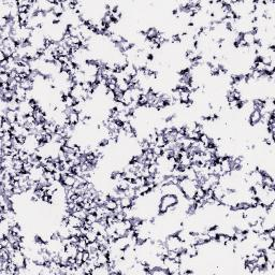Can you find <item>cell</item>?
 <instances>
[{"instance_id":"4","label":"cell","mask_w":275,"mask_h":275,"mask_svg":"<svg viewBox=\"0 0 275 275\" xmlns=\"http://www.w3.org/2000/svg\"><path fill=\"white\" fill-rule=\"evenodd\" d=\"M68 225L72 227H78V228H81L84 225V220L75 217L74 215H70L69 218H68Z\"/></svg>"},{"instance_id":"3","label":"cell","mask_w":275,"mask_h":275,"mask_svg":"<svg viewBox=\"0 0 275 275\" xmlns=\"http://www.w3.org/2000/svg\"><path fill=\"white\" fill-rule=\"evenodd\" d=\"M75 181H76V177L72 175V174H65L61 177V183L64 184V186L73 187Z\"/></svg>"},{"instance_id":"23","label":"cell","mask_w":275,"mask_h":275,"mask_svg":"<svg viewBox=\"0 0 275 275\" xmlns=\"http://www.w3.org/2000/svg\"><path fill=\"white\" fill-rule=\"evenodd\" d=\"M19 104H21L19 101L12 99V100H10V101L8 102V108H9V110H11V111H17V110L19 109Z\"/></svg>"},{"instance_id":"5","label":"cell","mask_w":275,"mask_h":275,"mask_svg":"<svg viewBox=\"0 0 275 275\" xmlns=\"http://www.w3.org/2000/svg\"><path fill=\"white\" fill-rule=\"evenodd\" d=\"M220 166H222V172L225 173V174H230V172H231V160L228 157V155H227V157L224 158L222 162L220 163Z\"/></svg>"},{"instance_id":"28","label":"cell","mask_w":275,"mask_h":275,"mask_svg":"<svg viewBox=\"0 0 275 275\" xmlns=\"http://www.w3.org/2000/svg\"><path fill=\"white\" fill-rule=\"evenodd\" d=\"M64 102L66 103V106H67L68 108H72V106H74L76 104V100H75L72 96H67V97L64 98Z\"/></svg>"},{"instance_id":"11","label":"cell","mask_w":275,"mask_h":275,"mask_svg":"<svg viewBox=\"0 0 275 275\" xmlns=\"http://www.w3.org/2000/svg\"><path fill=\"white\" fill-rule=\"evenodd\" d=\"M58 233H59L60 239H69L71 236L68 226H60L58 228Z\"/></svg>"},{"instance_id":"12","label":"cell","mask_w":275,"mask_h":275,"mask_svg":"<svg viewBox=\"0 0 275 275\" xmlns=\"http://www.w3.org/2000/svg\"><path fill=\"white\" fill-rule=\"evenodd\" d=\"M68 123L71 125H78L80 123V118H78V113L75 111H72L69 115H68Z\"/></svg>"},{"instance_id":"10","label":"cell","mask_w":275,"mask_h":275,"mask_svg":"<svg viewBox=\"0 0 275 275\" xmlns=\"http://www.w3.org/2000/svg\"><path fill=\"white\" fill-rule=\"evenodd\" d=\"M159 33V30L156 27H149V28H147V30H146V32H145V37H146V39L148 40H153L154 38H156L157 35H158Z\"/></svg>"},{"instance_id":"18","label":"cell","mask_w":275,"mask_h":275,"mask_svg":"<svg viewBox=\"0 0 275 275\" xmlns=\"http://www.w3.org/2000/svg\"><path fill=\"white\" fill-rule=\"evenodd\" d=\"M206 181H208V183L212 185V188L213 187L217 186L219 184V176L218 175H215V174H208V178H206Z\"/></svg>"},{"instance_id":"1","label":"cell","mask_w":275,"mask_h":275,"mask_svg":"<svg viewBox=\"0 0 275 275\" xmlns=\"http://www.w3.org/2000/svg\"><path fill=\"white\" fill-rule=\"evenodd\" d=\"M178 198L175 196V194H166V196H162L159 200V203H162V204L167 205L168 208L169 206H174V205L178 204Z\"/></svg>"},{"instance_id":"17","label":"cell","mask_w":275,"mask_h":275,"mask_svg":"<svg viewBox=\"0 0 275 275\" xmlns=\"http://www.w3.org/2000/svg\"><path fill=\"white\" fill-rule=\"evenodd\" d=\"M189 92L186 89H180V100L181 102L188 103L189 102Z\"/></svg>"},{"instance_id":"7","label":"cell","mask_w":275,"mask_h":275,"mask_svg":"<svg viewBox=\"0 0 275 275\" xmlns=\"http://www.w3.org/2000/svg\"><path fill=\"white\" fill-rule=\"evenodd\" d=\"M116 202L117 204L120 205L122 208H132V199L127 197V196H125V197L116 200Z\"/></svg>"},{"instance_id":"27","label":"cell","mask_w":275,"mask_h":275,"mask_svg":"<svg viewBox=\"0 0 275 275\" xmlns=\"http://www.w3.org/2000/svg\"><path fill=\"white\" fill-rule=\"evenodd\" d=\"M97 261H98V265H106V263L109 262V255H104V254H102V253H101V254H99Z\"/></svg>"},{"instance_id":"6","label":"cell","mask_w":275,"mask_h":275,"mask_svg":"<svg viewBox=\"0 0 275 275\" xmlns=\"http://www.w3.org/2000/svg\"><path fill=\"white\" fill-rule=\"evenodd\" d=\"M19 85H21V87H23V88L26 89V90H31V89L35 88V82H32L31 80L28 78H22Z\"/></svg>"},{"instance_id":"13","label":"cell","mask_w":275,"mask_h":275,"mask_svg":"<svg viewBox=\"0 0 275 275\" xmlns=\"http://www.w3.org/2000/svg\"><path fill=\"white\" fill-rule=\"evenodd\" d=\"M185 251H186V254L190 258H196L198 256V254H199V249L197 248L196 245H189L185 249Z\"/></svg>"},{"instance_id":"14","label":"cell","mask_w":275,"mask_h":275,"mask_svg":"<svg viewBox=\"0 0 275 275\" xmlns=\"http://www.w3.org/2000/svg\"><path fill=\"white\" fill-rule=\"evenodd\" d=\"M66 251H67V254L69 255V257H72V258H75V256H76V254H78V246L76 245H73V244H69V245H67L66 246Z\"/></svg>"},{"instance_id":"26","label":"cell","mask_w":275,"mask_h":275,"mask_svg":"<svg viewBox=\"0 0 275 275\" xmlns=\"http://www.w3.org/2000/svg\"><path fill=\"white\" fill-rule=\"evenodd\" d=\"M117 202H116V200H113V199H110L109 198V200L106 202V204H104V206H106L108 210H110V211H114L115 208H117Z\"/></svg>"},{"instance_id":"9","label":"cell","mask_w":275,"mask_h":275,"mask_svg":"<svg viewBox=\"0 0 275 275\" xmlns=\"http://www.w3.org/2000/svg\"><path fill=\"white\" fill-rule=\"evenodd\" d=\"M177 161L180 162L181 167H183L184 169H186V168H190L191 163H192L189 156H181L180 159H178Z\"/></svg>"},{"instance_id":"40","label":"cell","mask_w":275,"mask_h":275,"mask_svg":"<svg viewBox=\"0 0 275 275\" xmlns=\"http://www.w3.org/2000/svg\"><path fill=\"white\" fill-rule=\"evenodd\" d=\"M133 182L134 184H135V187H137V188H139V187H141L146 184V180H145L144 177H137L135 180H133Z\"/></svg>"},{"instance_id":"24","label":"cell","mask_w":275,"mask_h":275,"mask_svg":"<svg viewBox=\"0 0 275 275\" xmlns=\"http://www.w3.org/2000/svg\"><path fill=\"white\" fill-rule=\"evenodd\" d=\"M99 247H100V244L97 242V241H95V242H89L88 244H87V247H86V251H88L89 253H92V251H97L99 249Z\"/></svg>"},{"instance_id":"59","label":"cell","mask_w":275,"mask_h":275,"mask_svg":"<svg viewBox=\"0 0 275 275\" xmlns=\"http://www.w3.org/2000/svg\"><path fill=\"white\" fill-rule=\"evenodd\" d=\"M61 244L64 245L65 247L67 246V245H69V244H71L70 242V239H61Z\"/></svg>"},{"instance_id":"37","label":"cell","mask_w":275,"mask_h":275,"mask_svg":"<svg viewBox=\"0 0 275 275\" xmlns=\"http://www.w3.org/2000/svg\"><path fill=\"white\" fill-rule=\"evenodd\" d=\"M120 128H122V129H123L125 132H129V131L133 130V127H132V125H131L129 122L123 123V124H122V126H120Z\"/></svg>"},{"instance_id":"58","label":"cell","mask_w":275,"mask_h":275,"mask_svg":"<svg viewBox=\"0 0 275 275\" xmlns=\"http://www.w3.org/2000/svg\"><path fill=\"white\" fill-rule=\"evenodd\" d=\"M17 141L19 142V143H22V144H25V143H26V137H24V135H18Z\"/></svg>"},{"instance_id":"47","label":"cell","mask_w":275,"mask_h":275,"mask_svg":"<svg viewBox=\"0 0 275 275\" xmlns=\"http://www.w3.org/2000/svg\"><path fill=\"white\" fill-rule=\"evenodd\" d=\"M75 261L78 265H81L83 263V251H78V254L75 256Z\"/></svg>"},{"instance_id":"16","label":"cell","mask_w":275,"mask_h":275,"mask_svg":"<svg viewBox=\"0 0 275 275\" xmlns=\"http://www.w3.org/2000/svg\"><path fill=\"white\" fill-rule=\"evenodd\" d=\"M89 242L87 240H86V238L85 236H80V241H78V251H86V247H87V244H88Z\"/></svg>"},{"instance_id":"30","label":"cell","mask_w":275,"mask_h":275,"mask_svg":"<svg viewBox=\"0 0 275 275\" xmlns=\"http://www.w3.org/2000/svg\"><path fill=\"white\" fill-rule=\"evenodd\" d=\"M199 141L202 142V143H203L205 146H208V145H210V143H211V137H210L208 134H206V133L201 134V135H200V139H199Z\"/></svg>"},{"instance_id":"42","label":"cell","mask_w":275,"mask_h":275,"mask_svg":"<svg viewBox=\"0 0 275 275\" xmlns=\"http://www.w3.org/2000/svg\"><path fill=\"white\" fill-rule=\"evenodd\" d=\"M117 120H119L120 123H126L128 122V115L125 112H119L117 116Z\"/></svg>"},{"instance_id":"38","label":"cell","mask_w":275,"mask_h":275,"mask_svg":"<svg viewBox=\"0 0 275 275\" xmlns=\"http://www.w3.org/2000/svg\"><path fill=\"white\" fill-rule=\"evenodd\" d=\"M256 63V67H255V70H257V71H259V72H265V66L262 61H255Z\"/></svg>"},{"instance_id":"56","label":"cell","mask_w":275,"mask_h":275,"mask_svg":"<svg viewBox=\"0 0 275 275\" xmlns=\"http://www.w3.org/2000/svg\"><path fill=\"white\" fill-rule=\"evenodd\" d=\"M89 257H90V254H89L88 251H83V261H88Z\"/></svg>"},{"instance_id":"49","label":"cell","mask_w":275,"mask_h":275,"mask_svg":"<svg viewBox=\"0 0 275 275\" xmlns=\"http://www.w3.org/2000/svg\"><path fill=\"white\" fill-rule=\"evenodd\" d=\"M8 23H9L8 18H6V17H0V29L4 28V27H6V26L8 25Z\"/></svg>"},{"instance_id":"8","label":"cell","mask_w":275,"mask_h":275,"mask_svg":"<svg viewBox=\"0 0 275 275\" xmlns=\"http://www.w3.org/2000/svg\"><path fill=\"white\" fill-rule=\"evenodd\" d=\"M242 39L244 40V42L246 43L247 46H251L253 44H255V38L253 32H244Z\"/></svg>"},{"instance_id":"31","label":"cell","mask_w":275,"mask_h":275,"mask_svg":"<svg viewBox=\"0 0 275 275\" xmlns=\"http://www.w3.org/2000/svg\"><path fill=\"white\" fill-rule=\"evenodd\" d=\"M0 52H2V53L7 56V58H9V57H12V55H13V51L11 49H9V47H6V46L3 45H0Z\"/></svg>"},{"instance_id":"22","label":"cell","mask_w":275,"mask_h":275,"mask_svg":"<svg viewBox=\"0 0 275 275\" xmlns=\"http://www.w3.org/2000/svg\"><path fill=\"white\" fill-rule=\"evenodd\" d=\"M256 265H257V267H259V268H263L265 265H267V262H268V260H267V257H265V255H261V256H258L257 258H256Z\"/></svg>"},{"instance_id":"41","label":"cell","mask_w":275,"mask_h":275,"mask_svg":"<svg viewBox=\"0 0 275 275\" xmlns=\"http://www.w3.org/2000/svg\"><path fill=\"white\" fill-rule=\"evenodd\" d=\"M18 154H19V159H21L22 161H24V162L27 161V160H28V158L30 157V154H28L27 152H25L24 149H23V151H19V153H18Z\"/></svg>"},{"instance_id":"54","label":"cell","mask_w":275,"mask_h":275,"mask_svg":"<svg viewBox=\"0 0 275 275\" xmlns=\"http://www.w3.org/2000/svg\"><path fill=\"white\" fill-rule=\"evenodd\" d=\"M116 219L118 220V222H124L125 219H126V217H125V214H124L123 212L122 213H118V214H116Z\"/></svg>"},{"instance_id":"35","label":"cell","mask_w":275,"mask_h":275,"mask_svg":"<svg viewBox=\"0 0 275 275\" xmlns=\"http://www.w3.org/2000/svg\"><path fill=\"white\" fill-rule=\"evenodd\" d=\"M201 154L202 153H194V155L190 156L191 162L192 163H200L201 162Z\"/></svg>"},{"instance_id":"20","label":"cell","mask_w":275,"mask_h":275,"mask_svg":"<svg viewBox=\"0 0 275 275\" xmlns=\"http://www.w3.org/2000/svg\"><path fill=\"white\" fill-rule=\"evenodd\" d=\"M97 236H98V232H96L95 230L90 229L87 231L85 238H86V240L88 241V242H95L97 240Z\"/></svg>"},{"instance_id":"25","label":"cell","mask_w":275,"mask_h":275,"mask_svg":"<svg viewBox=\"0 0 275 275\" xmlns=\"http://www.w3.org/2000/svg\"><path fill=\"white\" fill-rule=\"evenodd\" d=\"M117 87L122 90L123 92H125L126 90L129 89V83L125 81V80H117Z\"/></svg>"},{"instance_id":"48","label":"cell","mask_w":275,"mask_h":275,"mask_svg":"<svg viewBox=\"0 0 275 275\" xmlns=\"http://www.w3.org/2000/svg\"><path fill=\"white\" fill-rule=\"evenodd\" d=\"M200 187H201V188H202V189H203L204 191H208V189H212V185H211L210 183H208V182L206 180H205L204 182H203V183H202L201 185H200Z\"/></svg>"},{"instance_id":"19","label":"cell","mask_w":275,"mask_h":275,"mask_svg":"<svg viewBox=\"0 0 275 275\" xmlns=\"http://www.w3.org/2000/svg\"><path fill=\"white\" fill-rule=\"evenodd\" d=\"M16 119H17V113L16 111H11V110H8L7 112V120L10 122L11 124L16 123Z\"/></svg>"},{"instance_id":"50","label":"cell","mask_w":275,"mask_h":275,"mask_svg":"<svg viewBox=\"0 0 275 275\" xmlns=\"http://www.w3.org/2000/svg\"><path fill=\"white\" fill-rule=\"evenodd\" d=\"M9 244H10V241L8 240V238H4V239L0 240V247H7Z\"/></svg>"},{"instance_id":"34","label":"cell","mask_w":275,"mask_h":275,"mask_svg":"<svg viewBox=\"0 0 275 275\" xmlns=\"http://www.w3.org/2000/svg\"><path fill=\"white\" fill-rule=\"evenodd\" d=\"M166 144H167V141H166V139H165V137H163V134H162V135H158V137H157V140H156V145H157V146H160V147H163Z\"/></svg>"},{"instance_id":"55","label":"cell","mask_w":275,"mask_h":275,"mask_svg":"<svg viewBox=\"0 0 275 275\" xmlns=\"http://www.w3.org/2000/svg\"><path fill=\"white\" fill-rule=\"evenodd\" d=\"M43 177H45L46 180H49V178H54L53 177V172H49V171H45L43 173Z\"/></svg>"},{"instance_id":"33","label":"cell","mask_w":275,"mask_h":275,"mask_svg":"<svg viewBox=\"0 0 275 275\" xmlns=\"http://www.w3.org/2000/svg\"><path fill=\"white\" fill-rule=\"evenodd\" d=\"M135 191H137V189H134V188H128V189L125 190V196H127L131 199H134V198H137Z\"/></svg>"},{"instance_id":"36","label":"cell","mask_w":275,"mask_h":275,"mask_svg":"<svg viewBox=\"0 0 275 275\" xmlns=\"http://www.w3.org/2000/svg\"><path fill=\"white\" fill-rule=\"evenodd\" d=\"M10 75H9V73H7V72H2V73H0V83L1 84H3V83H9L10 82Z\"/></svg>"},{"instance_id":"15","label":"cell","mask_w":275,"mask_h":275,"mask_svg":"<svg viewBox=\"0 0 275 275\" xmlns=\"http://www.w3.org/2000/svg\"><path fill=\"white\" fill-rule=\"evenodd\" d=\"M13 129V126L10 122H8L7 118H1V132H8Z\"/></svg>"},{"instance_id":"2","label":"cell","mask_w":275,"mask_h":275,"mask_svg":"<svg viewBox=\"0 0 275 275\" xmlns=\"http://www.w3.org/2000/svg\"><path fill=\"white\" fill-rule=\"evenodd\" d=\"M261 122V113L259 110H254L248 117V123L251 126H257Z\"/></svg>"},{"instance_id":"57","label":"cell","mask_w":275,"mask_h":275,"mask_svg":"<svg viewBox=\"0 0 275 275\" xmlns=\"http://www.w3.org/2000/svg\"><path fill=\"white\" fill-rule=\"evenodd\" d=\"M267 232H268L269 236H270L271 239H274V240H275V228H273V229H271V230H269V231H267Z\"/></svg>"},{"instance_id":"53","label":"cell","mask_w":275,"mask_h":275,"mask_svg":"<svg viewBox=\"0 0 275 275\" xmlns=\"http://www.w3.org/2000/svg\"><path fill=\"white\" fill-rule=\"evenodd\" d=\"M74 202L76 203V204H82L83 202H84V196H78L75 198V200H74Z\"/></svg>"},{"instance_id":"52","label":"cell","mask_w":275,"mask_h":275,"mask_svg":"<svg viewBox=\"0 0 275 275\" xmlns=\"http://www.w3.org/2000/svg\"><path fill=\"white\" fill-rule=\"evenodd\" d=\"M69 239H70L71 244H73V245H78V241H80V238H78V236H70Z\"/></svg>"},{"instance_id":"32","label":"cell","mask_w":275,"mask_h":275,"mask_svg":"<svg viewBox=\"0 0 275 275\" xmlns=\"http://www.w3.org/2000/svg\"><path fill=\"white\" fill-rule=\"evenodd\" d=\"M44 169L45 171H49V172H54L56 170V166H55V162L53 160H49L45 166H44Z\"/></svg>"},{"instance_id":"39","label":"cell","mask_w":275,"mask_h":275,"mask_svg":"<svg viewBox=\"0 0 275 275\" xmlns=\"http://www.w3.org/2000/svg\"><path fill=\"white\" fill-rule=\"evenodd\" d=\"M85 220H87V222H90V224H94L95 222L98 220V217H97V215H96L95 213H88L87 216H86V219H85Z\"/></svg>"},{"instance_id":"51","label":"cell","mask_w":275,"mask_h":275,"mask_svg":"<svg viewBox=\"0 0 275 275\" xmlns=\"http://www.w3.org/2000/svg\"><path fill=\"white\" fill-rule=\"evenodd\" d=\"M177 256H178V253L176 251H169V253H168V257L171 259H175Z\"/></svg>"},{"instance_id":"46","label":"cell","mask_w":275,"mask_h":275,"mask_svg":"<svg viewBox=\"0 0 275 275\" xmlns=\"http://www.w3.org/2000/svg\"><path fill=\"white\" fill-rule=\"evenodd\" d=\"M152 152L154 155L156 156H161L162 155V152H163V149H162V147H160V146H157V145H155L154 146V148L152 149Z\"/></svg>"},{"instance_id":"29","label":"cell","mask_w":275,"mask_h":275,"mask_svg":"<svg viewBox=\"0 0 275 275\" xmlns=\"http://www.w3.org/2000/svg\"><path fill=\"white\" fill-rule=\"evenodd\" d=\"M148 171H149V174H151L152 176H154L156 173L159 172V166L156 163V162L151 163V165L148 166Z\"/></svg>"},{"instance_id":"21","label":"cell","mask_w":275,"mask_h":275,"mask_svg":"<svg viewBox=\"0 0 275 275\" xmlns=\"http://www.w3.org/2000/svg\"><path fill=\"white\" fill-rule=\"evenodd\" d=\"M87 214H88V211H87V210H84V208H82V210H80V211H76V212H73V213H72V215H74L75 217L82 219V220H85V219H86Z\"/></svg>"},{"instance_id":"45","label":"cell","mask_w":275,"mask_h":275,"mask_svg":"<svg viewBox=\"0 0 275 275\" xmlns=\"http://www.w3.org/2000/svg\"><path fill=\"white\" fill-rule=\"evenodd\" d=\"M58 159H59L60 161L61 162H65V161H67V154L60 148L59 151H58Z\"/></svg>"},{"instance_id":"43","label":"cell","mask_w":275,"mask_h":275,"mask_svg":"<svg viewBox=\"0 0 275 275\" xmlns=\"http://www.w3.org/2000/svg\"><path fill=\"white\" fill-rule=\"evenodd\" d=\"M32 169H33V166H32L30 162L28 161L24 162V168H23V171H24V172L30 173L32 171Z\"/></svg>"},{"instance_id":"44","label":"cell","mask_w":275,"mask_h":275,"mask_svg":"<svg viewBox=\"0 0 275 275\" xmlns=\"http://www.w3.org/2000/svg\"><path fill=\"white\" fill-rule=\"evenodd\" d=\"M53 177L56 182H61V177H63L61 171H60V170H55L53 172Z\"/></svg>"}]
</instances>
